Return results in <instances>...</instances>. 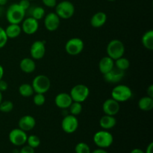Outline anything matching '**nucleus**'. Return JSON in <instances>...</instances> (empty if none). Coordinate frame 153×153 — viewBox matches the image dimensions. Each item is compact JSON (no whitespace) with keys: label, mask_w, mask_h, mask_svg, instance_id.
Here are the masks:
<instances>
[{"label":"nucleus","mask_w":153,"mask_h":153,"mask_svg":"<svg viewBox=\"0 0 153 153\" xmlns=\"http://www.w3.org/2000/svg\"><path fill=\"white\" fill-rule=\"evenodd\" d=\"M45 14H46L45 9L40 6H36L31 11V16L37 20H40L44 18Z\"/></svg>","instance_id":"27"},{"label":"nucleus","mask_w":153,"mask_h":153,"mask_svg":"<svg viewBox=\"0 0 153 153\" xmlns=\"http://www.w3.org/2000/svg\"><path fill=\"white\" fill-rule=\"evenodd\" d=\"M3 100V97H2V92H1L0 91V103L1 102V101H2Z\"/></svg>","instance_id":"44"},{"label":"nucleus","mask_w":153,"mask_h":153,"mask_svg":"<svg viewBox=\"0 0 153 153\" xmlns=\"http://www.w3.org/2000/svg\"><path fill=\"white\" fill-rule=\"evenodd\" d=\"M107 21V14L103 11H99L94 13L91 19V25L94 28H101Z\"/></svg>","instance_id":"19"},{"label":"nucleus","mask_w":153,"mask_h":153,"mask_svg":"<svg viewBox=\"0 0 153 153\" xmlns=\"http://www.w3.org/2000/svg\"><path fill=\"white\" fill-rule=\"evenodd\" d=\"M18 91H19V95L22 96V97H32V96L34 95V93L31 85H29V84L27 83L22 84V85L19 87Z\"/></svg>","instance_id":"25"},{"label":"nucleus","mask_w":153,"mask_h":153,"mask_svg":"<svg viewBox=\"0 0 153 153\" xmlns=\"http://www.w3.org/2000/svg\"><path fill=\"white\" fill-rule=\"evenodd\" d=\"M26 143H28V146L35 149V148H37L40 145V139L38 136L31 134V135H29L28 137Z\"/></svg>","instance_id":"30"},{"label":"nucleus","mask_w":153,"mask_h":153,"mask_svg":"<svg viewBox=\"0 0 153 153\" xmlns=\"http://www.w3.org/2000/svg\"><path fill=\"white\" fill-rule=\"evenodd\" d=\"M8 38L5 34L4 29L2 27L0 26V49H2L7 44V42Z\"/></svg>","instance_id":"33"},{"label":"nucleus","mask_w":153,"mask_h":153,"mask_svg":"<svg viewBox=\"0 0 153 153\" xmlns=\"http://www.w3.org/2000/svg\"><path fill=\"white\" fill-rule=\"evenodd\" d=\"M22 31L28 35L35 34L39 28L38 20L29 16L24 19L22 22Z\"/></svg>","instance_id":"13"},{"label":"nucleus","mask_w":153,"mask_h":153,"mask_svg":"<svg viewBox=\"0 0 153 153\" xmlns=\"http://www.w3.org/2000/svg\"><path fill=\"white\" fill-rule=\"evenodd\" d=\"M13 109V104L10 100H4L1 101L0 103V111L2 113H10Z\"/></svg>","instance_id":"29"},{"label":"nucleus","mask_w":153,"mask_h":153,"mask_svg":"<svg viewBox=\"0 0 153 153\" xmlns=\"http://www.w3.org/2000/svg\"><path fill=\"white\" fill-rule=\"evenodd\" d=\"M114 67L119 70L126 71L130 67V61L128 58H124L123 56L114 61Z\"/></svg>","instance_id":"26"},{"label":"nucleus","mask_w":153,"mask_h":153,"mask_svg":"<svg viewBox=\"0 0 153 153\" xmlns=\"http://www.w3.org/2000/svg\"><path fill=\"white\" fill-rule=\"evenodd\" d=\"M124 76H125V71L119 70L115 67L110 72L103 75L105 81L111 84H117L121 82L123 79Z\"/></svg>","instance_id":"15"},{"label":"nucleus","mask_w":153,"mask_h":153,"mask_svg":"<svg viewBox=\"0 0 153 153\" xmlns=\"http://www.w3.org/2000/svg\"><path fill=\"white\" fill-rule=\"evenodd\" d=\"M31 86L35 94H45L51 88L50 79L46 75H37L33 79Z\"/></svg>","instance_id":"5"},{"label":"nucleus","mask_w":153,"mask_h":153,"mask_svg":"<svg viewBox=\"0 0 153 153\" xmlns=\"http://www.w3.org/2000/svg\"><path fill=\"white\" fill-rule=\"evenodd\" d=\"M130 153H144V152L142 149H138V148H135V149H132Z\"/></svg>","instance_id":"41"},{"label":"nucleus","mask_w":153,"mask_h":153,"mask_svg":"<svg viewBox=\"0 0 153 153\" xmlns=\"http://www.w3.org/2000/svg\"><path fill=\"white\" fill-rule=\"evenodd\" d=\"M9 140L13 145L16 146H23L27 141L28 135L26 132L19 128H13L10 131L8 135Z\"/></svg>","instance_id":"10"},{"label":"nucleus","mask_w":153,"mask_h":153,"mask_svg":"<svg viewBox=\"0 0 153 153\" xmlns=\"http://www.w3.org/2000/svg\"><path fill=\"white\" fill-rule=\"evenodd\" d=\"M125 50L124 43L118 39H114L111 40L106 48L108 56L112 58L114 61L123 56L125 54Z\"/></svg>","instance_id":"2"},{"label":"nucleus","mask_w":153,"mask_h":153,"mask_svg":"<svg viewBox=\"0 0 153 153\" xmlns=\"http://www.w3.org/2000/svg\"><path fill=\"white\" fill-rule=\"evenodd\" d=\"M114 67V61L110 57L105 56L99 62V70L102 75L110 72Z\"/></svg>","instance_id":"18"},{"label":"nucleus","mask_w":153,"mask_h":153,"mask_svg":"<svg viewBox=\"0 0 153 153\" xmlns=\"http://www.w3.org/2000/svg\"><path fill=\"white\" fill-rule=\"evenodd\" d=\"M4 68H3L2 66L0 64V80H1V79H2L3 76H4Z\"/></svg>","instance_id":"42"},{"label":"nucleus","mask_w":153,"mask_h":153,"mask_svg":"<svg viewBox=\"0 0 153 153\" xmlns=\"http://www.w3.org/2000/svg\"><path fill=\"white\" fill-rule=\"evenodd\" d=\"M152 149H153V143L151 142L149 145L147 146L146 149V152L144 153H152Z\"/></svg>","instance_id":"39"},{"label":"nucleus","mask_w":153,"mask_h":153,"mask_svg":"<svg viewBox=\"0 0 153 153\" xmlns=\"http://www.w3.org/2000/svg\"><path fill=\"white\" fill-rule=\"evenodd\" d=\"M46 54V43L43 40H36L30 48V55L34 60H40Z\"/></svg>","instance_id":"11"},{"label":"nucleus","mask_w":153,"mask_h":153,"mask_svg":"<svg viewBox=\"0 0 153 153\" xmlns=\"http://www.w3.org/2000/svg\"><path fill=\"white\" fill-rule=\"evenodd\" d=\"M132 97V91L126 85H117L112 89L111 98L118 102L128 101Z\"/></svg>","instance_id":"4"},{"label":"nucleus","mask_w":153,"mask_h":153,"mask_svg":"<svg viewBox=\"0 0 153 153\" xmlns=\"http://www.w3.org/2000/svg\"><path fill=\"white\" fill-rule=\"evenodd\" d=\"M4 31L7 38L14 39L19 37L22 33V28L19 24L9 23V25L4 28Z\"/></svg>","instance_id":"22"},{"label":"nucleus","mask_w":153,"mask_h":153,"mask_svg":"<svg viewBox=\"0 0 153 153\" xmlns=\"http://www.w3.org/2000/svg\"><path fill=\"white\" fill-rule=\"evenodd\" d=\"M94 142L99 148L106 149L110 147L114 142V137L107 130H101L94 135Z\"/></svg>","instance_id":"6"},{"label":"nucleus","mask_w":153,"mask_h":153,"mask_svg":"<svg viewBox=\"0 0 153 153\" xmlns=\"http://www.w3.org/2000/svg\"><path fill=\"white\" fill-rule=\"evenodd\" d=\"M18 4H19V6H20L22 9H24V10L26 11L27 10H28V9L30 8L31 1H28V0H20Z\"/></svg>","instance_id":"34"},{"label":"nucleus","mask_w":153,"mask_h":153,"mask_svg":"<svg viewBox=\"0 0 153 153\" xmlns=\"http://www.w3.org/2000/svg\"><path fill=\"white\" fill-rule=\"evenodd\" d=\"M8 0H0V6H4L7 3Z\"/></svg>","instance_id":"43"},{"label":"nucleus","mask_w":153,"mask_h":153,"mask_svg":"<svg viewBox=\"0 0 153 153\" xmlns=\"http://www.w3.org/2000/svg\"><path fill=\"white\" fill-rule=\"evenodd\" d=\"M42 2L47 7H55L57 4V0H42Z\"/></svg>","instance_id":"35"},{"label":"nucleus","mask_w":153,"mask_h":153,"mask_svg":"<svg viewBox=\"0 0 153 153\" xmlns=\"http://www.w3.org/2000/svg\"><path fill=\"white\" fill-rule=\"evenodd\" d=\"M138 108L143 111H149L153 108V98L148 96L143 97L137 102Z\"/></svg>","instance_id":"23"},{"label":"nucleus","mask_w":153,"mask_h":153,"mask_svg":"<svg viewBox=\"0 0 153 153\" xmlns=\"http://www.w3.org/2000/svg\"><path fill=\"white\" fill-rule=\"evenodd\" d=\"M28 1H34V0H28Z\"/></svg>","instance_id":"46"},{"label":"nucleus","mask_w":153,"mask_h":153,"mask_svg":"<svg viewBox=\"0 0 153 153\" xmlns=\"http://www.w3.org/2000/svg\"><path fill=\"white\" fill-rule=\"evenodd\" d=\"M19 68L25 73H32L36 69L35 61L31 58H24L19 62Z\"/></svg>","instance_id":"20"},{"label":"nucleus","mask_w":153,"mask_h":153,"mask_svg":"<svg viewBox=\"0 0 153 153\" xmlns=\"http://www.w3.org/2000/svg\"><path fill=\"white\" fill-rule=\"evenodd\" d=\"M70 95L73 100V102L82 103L86 101L89 97L90 89L85 85L79 84L72 88Z\"/></svg>","instance_id":"7"},{"label":"nucleus","mask_w":153,"mask_h":153,"mask_svg":"<svg viewBox=\"0 0 153 153\" xmlns=\"http://www.w3.org/2000/svg\"><path fill=\"white\" fill-rule=\"evenodd\" d=\"M107 1H117V0H107Z\"/></svg>","instance_id":"45"},{"label":"nucleus","mask_w":153,"mask_h":153,"mask_svg":"<svg viewBox=\"0 0 153 153\" xmlns=\"http://www.w3.org/2000/svg\"><path fill=\"white\" fill-rule=\"evenodd\" d=\"M18 126L20 129L27 132V131H31L35 127L36 120L34 117L31 115H25L19 118Z\"/></svg>","instance_id":"17"},{"label":"nucleus","mask_w":153,"mask_h":153,"mask_svg":"<svg viewBox=\"0 0 153 153\" xmlns=\"http://www.w3.org/2000/svg\"><path fill=\"white\" fill-rule=\"evenodd\" d=\"M91 153H108L107 151L105 150L104 149H101V148H99V149H95L94 151H93Z\"/></svg>","instance_id":"40"},{"label":"nucleus","mask_w":153,"mask_h":153,"mask_svg":"<svg viewBox=\"0 0 153 153\" xmlns=\"http://www.w3.org/2000/svg\"><path fill=\"white\" fill-rule=\"evenodd\" d=\"M75 152L76 153H91V151L90 146L86 143L80 142L76 144L75 147Z\"/></svg>","instance_id":"31"},{"label":"nucleus","mask_w":153,"mask_h":153,"mask_svg":"<svg viewBox=\"0 0 153 153\" xmlns=\"http://www.w3.org/2000/svg\"><path fill=\"white\" fill-rule=\"evenodd\" d=\"M120 109V102L112 98L107 99L102 104V111L105 114L115 116L119 113Z\"/></svg>","instance_id":"14"},{"label":"nucleus","mask_w":153,"mask_h":153,"mask_svg":"<svg viewBox=\"0 0 153 153\" xmlns=\"http://www.w3.org/2000/svg\"><path fill=\"white\" fill-rule=\"evenodd\" d=\"M117 120L114 116L105 114L100 120V126L102 129L109 130L116 126Z\"/></svg>","instance_id":"21"},{"label":"nucleus","mask_w":153,"mask_h":153,"mask_svg":"<svg viewBox=\"0 0 153 153\" xmlns=\"http://www.w3.org/2000/svg\"><path fill=\"white\" fill-rule=\"evenodd\" d=\"M146 93H147L148 97L153 98V85H149V86L148 87L147 90H146Z\"/></svg>","instance_id":"38"},{"label":"nucleus","mask_w":153,"mask_h":153,"mask_svg":"<svg viewBox=\"0 0 153 153\" xmlns=\"http://www.w3.org/2000/svg\"><path fill=\"white\" fill-rule=\"evenodd\" d=\"M143 46L148 50L153 49V31L149 30L143 34L141 38Z\"/></svg>","instance_id":"24"},{"label":"nucleus","mask_w":153,"mask_h":153,"mask_svg":"<svg viewBox=\"0 0 153 153\" xmlns=\"http://www.w3.org/2000/svg\"><path fill=\"white\" fill-rule=\"evenodd\" d=\"M25 13L18 3H13L6 10V19L9 23L20 24L25 19Z\"/></svg>","instance_id":"1"},{"label":"nucleus","mask_w":153,"mask_h":153,"mask_svg":"<svg viewBox=\"0 0 153 153\" xmlns=\"http://www.w3.org/2000/svg\"><path fill=\"white\" fill-rule=\"evenodd\" d=\"M61 19L55 13L50 12L44 16V26L49 31H55L59 28Z\"/></svg>","instance_id":"12"},{"label":"nucleus","mask_w":153,"mask_h":153,"mask_svg":"<svg viewBox=\"0 0 153 153\" xmlns=\"http://www.w3.org/2000/svg\"><path fill=\"white\" fill-rule=\"evenodd\" d=\"M85 47L84 41L79 37H73L69 39L65 44V51L68 55L76 56L83 51Z\"/></svg>","instance_id":"8"},{"label":"nucleus","mask_w":153,"mask_h":153,"mask_svg":"<svg viewBox=\"0 0 153 153\" xmlns=\"http://www.w3.org/2000/svg\"><path fill=\"white\" fill-rule=\"evenodd\" d=\"M55 13L59 16L60 19H68L74 15L76 9L71 1L64 0L57 3L55 6Z\"/></svg>","instance_id":"3"},{"label":"nucleus","mask_w":153,"mask_h":153,"mask_svg":"<svg viewBox=\"0 0 153 153\" xmlns=\"http://www.w3.org/2000/svg\"><path fill=\"white\" fill-rule=\"evenodd\" d=\"M72 102H73V100L70 94H67V93H60L55 98V105L63 110L68 109Z\"/></svg>","instance_id":"16"},{"label":"nucleus","mask_w":153,"mask_h":153,"mask_svg":"<svg viewBox=\"0 0 153 153\" xmlns=\"http://www.w3.org/2000/svg\"><path fill=\"white\" fill-rule=\"evenodd\" d=\"M7 88H8V84L6 81L3 80V79H1L0 80V91L1 92H4V91H6L7 90Z\"/></svg>","instance_id":"37"},{"label":"nucleus","mask_w":153,"mask_h":153,"mask_svg":"<svg viewBox=\"0 0 153 153\" xmlns=\"http://www.w3.org/2000/svg\"><path fill=\"white\" fill-rule=\"evenodd\" d=\"M19 153H34V149L28 145H26L21 148L20 150L19 151Z\"/></svg>","instance_id":"36"},{"label":"nucleus","mask_w":153,"mask_h":153,"mask_svg":"<svg viewBox=\"0 0 153 153\" xmlns=\"http://www.w3.org/2000/svg\"><path fill=\"white\" fill-rule=\"evenodd\" d=\"M79 128V120L76 116L67 114L61 121V128L67 134H73Z\"/></svg>","instance_id":"9"},{"label":"nucleus","mask_w":153,"mask_h":153,"mask_svg":"<svg viewBox=\"0 0 153 153\" xmlns=\"http://www.w3.org/2000/svg\"><path fill=\"white\" fill-rule=\"evenodd\" d=\"M33 102L37 106H42L46 102V97L43 94H35L33 97Z\"/></svg>","instance_id":"32"},{"label":"nucleus","mask_w":153,"mask_h":153,"mask_svg":"<svg viewBox=\"0 0 153 153\" xmlns=\"http://www.w3.org/2000/svg\"><path fill=\"white\" fill-rule=\"evenodd\" d=\"M68 109L70 112V114L74 115V116H78L82 111V103L77 102H73Z\"/></svg>","instance_id":"28"},{"label":"nucleus","mask_w":153,"mask_h":153,"mask_svg":"<svg viewBox=\"0 0 153 153\" xmlns=\"http://www.w3.org/2000/svg\"><path fill=\"white\" fill-rule=\"evenodd\" d=\"M0 7H1V6H0Z\"/></svg>","instance_id":"47"}]
</instances>
